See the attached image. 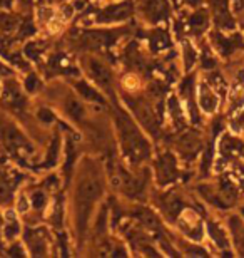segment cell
<instances>
[{"instance_id": "1", "label": "cell", "mask_w": 244, "mask_h": 258, "mask_svg": "<svg viewBox=\"0 0 244 258\" xmlns=\"http://www.w3.org/2000/svg\"><path fill=\"white\" fill-rule=\"evenodd\" d=\"M101 195V184L97 183V179L86 176L82 178V181L77 186V201H75V208H77V228L79 231H84L89 223L92 208H94L96 200Z\"/></svg>"}, {"instance_id": "2", "label": "cell", "mask_w": 244, "mask_h": 258, "mask_svg": "<svg viewBox=\"0 0 244 258\" xmlns=\"http://www.w3.org/2000/svg\"><path fill=\"white\" fill-rule=\"evenodd\" d=\"M122 146L124 151L129 154V158H134L136 161H139L141 158H144L147 154V143L146 139L141 136V133L134 127L131 122L126 121V117L122 119Z\"/></svg>"}, {"instance_id": "3", "label": "cell", "mask_w": 244, "mask_h": 258, "mask_svg": "<svg viewBox=\"0 0 244 258\" xmlns=\"http://www.w3.org/2000/svg\"><path fill=\"white\" fill-rule=\"evenodd\" d=\"M86 67H87V72H89V76L92 77V79H94L96 84L102 86V87H109V86H111L112 72L107 67V64H104L102 60L92 57V59H89L86 62Z\"/></svg>"}, {"instance_id": "4", "label": "cell", "mask_w": 244, "mask_h": 258, "mask_svg": "<svg viewBox=\"0 0 244 258\" xmlns=\"http://www.w3.org/2000/svg\"><path fill=\"white\" fill-rule=\"evenodd\" d=\"M144 17H147L150 22H159L168 17L169 14V4L168 0H144L142 4Z\"/></svg>"}, {"instance_id": "5", "label": "cell", "mask_w": 244, "mask_h": 258, "mask_svg": "<svg viewBox=\"0 0 244 258\" xmlns=\"http://www.w3.org/2000/svg\"><path fill=\"white\" fill-rule=\"evenodd\" d=\"M197 99H199V106L204 112H214L217 107V96L216 92L211 89L206 82L199 86V92H197Z\"/></svg>"}, {"instance_id": "6", "label": "cell", "mask_w": 244, "mask_h": 258, "mask_svg": "<svg viewBox=\"0 0 244 258\" xmlns=\"http://www.w3.org/2000/svg\"><path fill=\"white\" fill-rule=\"evenodd\" d=\"M174 174H176L174 158L169 156V154H164V156L157 161V178L162 183H168L174 178Z\"/></svg>"}, {"instance_id": "7", "label": "cell", "mask_w": 244, "mask_h": 258, "mask_svg": "<svg viewBox=\"0 0 244 258\" xmlns=\"http://www.w3.org/2000/svg\"><path fill=\"white\" fill-rule=\"evenodd\" d=\"M212 10H214L216 22L221 27H229L231 15L227 12V0H212Z\"/></svg>"}, {"instance_id": "8", "label": "cell", "mask_w": 244, "mask_h": 258, "mask_svg": "<svg viewBox=\"0 0 244 258\" xmlns=\"http://www.w3.org/2000/svg\"><path fill=\"white\" fill-rule=\"evenodd\" d=\"M29 248L34 255H45L47 253V245L42 235H39V231H29Z\"/></svg>"}, {"instance_id": "9", "label": "cell", "mask_w": 244, "mask_h": 258, "mask_svg": "<svg viewBox=\"0 0 244 258\" xmlns=\"http://www.w3.org/2000/svg\"><path fill=\"white\" fill-rule=\"evenodd\" d=\"M12 213H14V211H9L7 223L2 226V228H4V236L7 240H14L15 236H17V233H19V223H17V220H15V216Z\"/></svg>"}, {"instance_id": "10", "label": "cell", "mask_w": 244, "mask_h": 258, "mask_svg": "<svg viewBox=\"0 0 244 258\" xmlns=\"http://www.w3.org/2000/svg\"><path fill=\"white\" fill-rule=\"evenodd\" d=\"M67 114H69L70 117H74L75 121H79L84 117V106L80 104L79 101L75 99H69L67 101Z\"/></svg>"}, {"instance_id": "11", "label": "cell", "mask_w": 244, "mask_h": 258, "mask_svg": "<svg viewBox=\"0 0 244 258\" xmlns=\"http://www.w3.org/2000/svg\"><path fill=\"white\" fill-rule=\"evenodd\" d=\"M77 89H79V92L84 97H87V99L89 101H97V102H102V97L97 94V92H94L91 89L89 86L86 84V82H79V84H77Z\"/></svg>"}, {"instance_id": "12", "label": "cell", "mask_w": 244, "mask_h": 258, "mask_svg": "<svg viewBox=\"0 0 244 258\" xmlns=\"http://www.w3.org/2000/svg\"><path fill=\"white\" fill-rule=\"evenodd\" d=\"M206 24H207V17H206L204 14L193 15V19H191V22H189L191 29H193L194 32H201V30L206 27Z\"/></svg>"}, {"instance_id": "13", "label": "cell", "mask_w": 244, "mask_h": 258, "mask_svg": "<svg viewBox=\"0 0 244 258\" xmlns=\"http://www.w3.org/2000/svg\"><path fill=\"white\" fill-rule=\"evenodd\" d=\"M124 82H126L127 89H137V86H139L137 79H136V77H132V76H127L126 79H124Z\"/></svg>"}, {"instance_id": "14", "label": "cell", "mask_w": 244, "mask_h": 258, "mask_svg": "<svg viewBox=\"0 0 244 258\" xmlns=\"http://www.w3.org/2000/svg\"><path fill=\"white\" fill-rule=\"evenodd\" d=\"M186 2H189L191 5H197V4L201 2V0H186Z\"/></svg>"}, {"instance_id": "15", "label": "cell", "mask_w": 244, "mask_h": 258, "mask_svg": "<svg viewBox=\"0 0 244 258\" xmlns=\"http://www.w3.org/2000/svg\"><path fill=\"white\" fill-rule=\"evenodd\" d=\"M0 228H2V216H0Z\"/></svg>"}, {"instance_id": "16", "label": "cell", "mask_w": 244, "mask_h": 258, "mask_svg": "<svg viewBox=\"0 0 244 258\" xmlns=\"http://www.w3.org/2000/svg\"><path fill=\"white\" fill-rule=\"evenodd\" d=\"M0 72H4V67L2 66H0Z\"/></svg>"}]
</instances>
